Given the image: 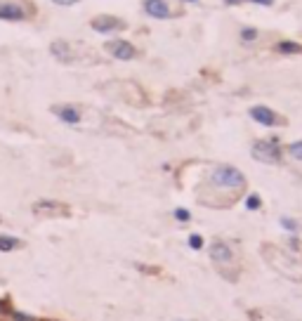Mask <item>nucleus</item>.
<instances>
[{"label":"nucleus","instance_id":"1","mask_svg":"<svg viewBox=\"0 0 302 321\" xmlns=\"http://www.w3.org/2000/svg\"><path fill=\"white\" fill-rule=\"evenodd\" d=\"M208 187L227 191L231 198V196H239L241 191L246 189V177H243V172L236 170L234 165H215V168L208 172Z\"/></svg>","mask_w":302,"mask_h":321},{"label":"nucleus","instance_id":"18","mask_svg":"<svg viewBox=\"0 0 302 321\" xmlns=\"http://www.w3.org/2000/svg\"><path fill=\"white\" fill-rule=\"evenodd\" d=\"M172 215H175V220H179V222H189L191 220V213H189L187 208H177Z\"/></svg>","mask_w":302,"mask_h":321},{"label":"nucleus","instance_id":"15","mask_svg":"<svg viewBox=\"0 0 302 321\" xmlns=\"http://www.w3.org/2000/svg\"><path fill=\"white\" fill-rule=\"evenodd\" d=\"M241 40L246 45L255 43V40H258V31H255V28H243V31H241Z\"/></svg>","mask_w":302,"mask_h":321},{"label":"nucleus","instance_id":"14","mask_svg":"<svg viewBox=\"0 0 302 321\" xmlns=\"http://www.w3.org/2000/svg\"><path fill=\"white\" fill-rule=\"evenodd\" d=\"M288 156H291L295 163H302V140L300 142H293L288 147Z\"/></svg>","mask_w":302,"mask_h":321},{"label":"nucleus","instance_id":"6","mask_svg":"<svg viewBox=\"0 0 302 321\" xmlns=\"http://www.w3.org/2000/svg\"><path fill=\"white\" fill-rule=\"evenodd\" d=\"M210 258L217 262V265H231L234 262V250L224 243V241H215L210 246Z\"/></svg>","mask_w":302,"mask_h":321},{"label":"nucleus","instance_id":"2","mask_svg":"<svg viewBox=\"0 0 302 321\" xmlns=\"http://www.w3.org/2000/svg\"><path fill=\"white\" fill-rule=\"evenodd\" d=\"M250 152H253V159L260 160V163H267V165L281 163V149H279L276 140H258Z\"/></svg>","mask_w":302,"mask_h":321},{"label":"nucleus","instance_id":"19","mask_svg":"<svg viewBox=\"0 0 302 321\" xmlns=\"http://www.w3.org/2000/svg\"><path fill=\"white\" fill-rule=\"evenodd\" d=\"M189 248L201 250V248H203V239H201L198 234H191V236H189Z\"/></svg>","mask_w":302,"mask_h":321},{"label":"nucleus","instance_id":"10","mask_svg":"<svg viewBox=\"0 0 302 321\" xmlns=\"http://www.w3.org/2000/svg\"><path fill=\"white\" fill-rule=\"evenodd\" d=\"M50 52H52L59 62H69V59H71V47H69L66 40H54V43L50 45Z\"/></svg>","mask_w":302,"mask_h":321},{"label":"nucleus","instance_id":"4","mask_svg":"<svg viewBox=\"0 0 302 321\" xmlns=\"http://www.w3.org/2000/svg\"><path fill=\"white\" fill-rule=\"evenodd\" d=\"M107 52L114 57V59H121V62H130L137 57V47L128 40H111L107 43Z\"/></svg>","mask_w":302,"mask_h":321},{"label":"nucleus","instance_id":"9","mask_svg":"<svg viewBox=\"0 0 302 321\" xmlns=\"http://www.w3.org/2000/svg\"><path fill=\"white\" fill-rule=\"evenodd\" d=\"M52 114L62 123H69V125H78L80 123V111L76 107H71V104H66V107H54Z\"/></svg>","mask_w":302,"mask_h":321},{"label":"nucleus","instance_id":"23","mask_svg":"<svg viewBox=\"0 0 302 321\" xmlns=\"http://www.w3.org/2000/svg\"><path fill=\"white\" fill-rule=\"evenodd\" d=\"M227 5H239V2H243V0H224Z\"/></svg>","mask_w":302,"mask_h":321},{"label":"nucleus","instance_id":"3","mask_svg":"<svg viewBox=\"0 0 302 321\" xmlns=\"http://www.w3.org/2000/svg\"><path fill=\"white\" fill-rule=\"evenodd\" d=\"M31 14V9L24 7L17 0H0V19L2 21H21Z\"/></svg>","mask_w":302,"mask_h":321},{"label":"nucleus","instance_id":"17","mask_svg":"<svg viewBox=\"0 0 302 321\" xmlns=\"http://www.w3.org/2000/svg\"><path fill=\"white\" fill-rule=\"evenodd\" d=\"M260 205H262V198H260L258 194H250V196L246 198V208H248V210H258Z\"/></svg>","mask_w":302,"mask_h":321},{"label":"nucleus","instance_id":"7","mask_svg":"<svg viewBox=\"0 0 302 321\" xmlns=\"http://www.w3.org/2000/svg\"><path fill=\"white\" fill-rule=\"evenodd\" d=\"M250 118H253V121H258V123H262V125H267V128L284 123V121L276 116L272 109H267V107H253L250 109Z\"/></svg>","mask_w":302,"mask_h":321},{"label":"nucleus","instance_id":"16","mask_svg":"<svg viewBox=\"0 0 302 321\" xmlns=\"http://www.w3.org/2000/svg\"><path fill=\"white\" fill-rule=\"evenodd\" d=\"M258 314H260V310H258ZM260 317H262V314H260ZM265 319H269V321H293V317H288V314L274 310V312H269V317H265Z\"/></svg>","mask_w":302,"mask_h":321},{"label":"nucleus","instance_id":"22","mask_svg":"<svg viewBox=\"0 0 302 321\" xmlns=\"http://www.w3.org/2000/svg\"><path fill=\"white\" fill-rule=\"evenodd\" d=\"M250 2H258V5H265V7L274 5V0H250Z\"/></svg>","mask_w":302,"mask_h":321},{"label":"nucleus","instance_id":"24","mask_svg":"<svg viewBox=\"0 0 302 321\" xmlns=\"http://www.w3.org/2000/svg\"><path fill=\"white\" fill-rule=\"evenodd\" d=\"M182 2H198V0H182Z\"/></svg>","mask_w":302,"mask_h":321},{"label":"nucleus","instance_id":"21","mask_svg":"<svg viewBox=\"0 0 302 321\" xmlns=\"http://www.w3.org/2000/svg\"><path fill=\"white\" fill-rule=\"evenodd\" d=\"M52 2H57V5H76L80 0H52Z\"/></svg>","mask_w":302,"mask_h":321},{"label":"nucleus","instance_id":"8","mask_svg":"<svg viewBox=\"0 0 302 321\" xmlns=\"http://www.w3.org/2000/svg\"><path fill=\"white\" fill-rule=\"evenodd\" d=\"M144 12L153 19H168L172 14L165 0H144Z\"/></svg>","mask_w":302,"mask_h":321},{"label":"nucleus","instance_id":"12","mask_svg":"<svg viewBox=\"0 0 302 321\" xmlns=\"http://www.w3.org/2000/svg\"><path fill=\"white\" fill-rule=\"evenodd\" d=\"M276 50H279L281 54H300L302 52V45L291 43V40H281V43L276 45Z\"/></svg>","mask_w":302,"mask_h":321},{"label":"nucleus","instance_id":"5","mask_svg":"<svg viewBox=\"0 0 302 321\" xmlns=\"http://www.w3.org/2000/svg\"><path fill=\"white\" fill-rule=\"evenodd\" d=\"M90 26L95 28L97 33H114V31L125 28V21L114 17V14H99V17H95L92 21H90Z\"/></svg>","mask_w":302,"mask_h":321},{"label":"nucleus","instance_id":"11","mask_svg":"<svg viewBox=\"0 0 302 321\" xmlns=\"http://www.w3.org/2000/svg\"><path fill=\"white\" fill-rule=\"evenodd\" d=\"M38 215H43V213H66V208L64 205H59V203H52V201H40V203H36V208H33Z\"/></svg>","mask_w":302,"mask_h":321},{"label":"nucleus","instance_id":"20","mask_svg":"<svg viewBox=\"0 0 302 321\" xmlns=\"http://www.w3.org/2000/svg\"><path fill=\"white\" fill-rule=\"evenodd\" d=\"M281 227H284L286 232H298V222L291 220V217H281Z\"/></svg>","mask_w":302,"mask_h":321},{"label":"nucleus","instance_id":"13","mask_svg":"<svg viewBox=\"0 0 302 321\" xmlns=\"http://www.w3.org/2000/svg\"><path fill=\"white\" fill-rule=\"evenodd\" d=\"M21 246V241L14 239V236H0V250L2 253H7V250H14Z\"/></svg>","mask_w":302,"mask_h":321}]
</instances>
